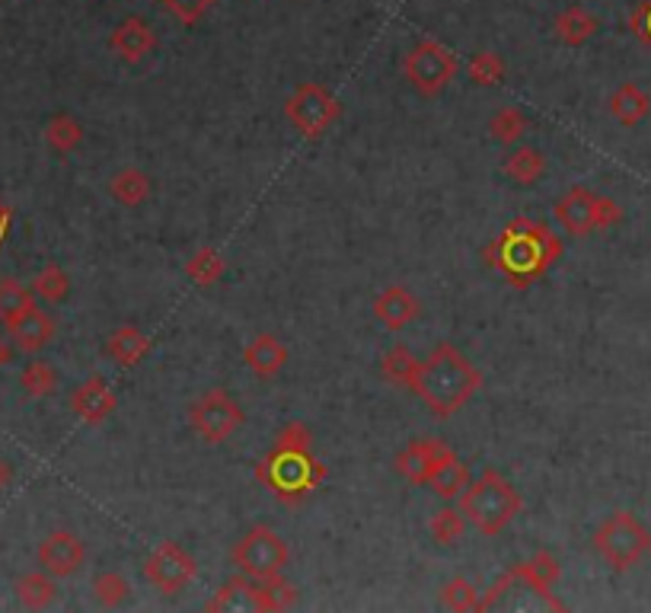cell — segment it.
Segmentation results:
<instances>
[{
    "mask_svg": "<svg viewBox=\"0 0 651 613\" xmlns=\"http://www.w3.org/2000/svg\"><path fill=\"white\" fill-rule=\"evenodd\" d=\"M205 611H256V581L246 578V575H236L231 581H224V585L214 591V598L205 604Z\"/></svg>",
    "mask_w": 651,
    "mask_h": 613,
    "instance_id": "cell-26",
    "label": "cell"
},
{
    "mask_svg": "<svg viewBox=\"0 0 651 613\" xmlns=\"http://www.w3.org/2000/svg\"><path fill=\"white\" fill-rule=\"evenodd\" d=\"M479 598H482L479 588L469 578H464V575L444 581V588L438 594V601H441L444 611H479Z\"/></svg>",
    "mask_w": 651,
    "mask_h": 613,
    "instance_id": "cell-38",
    "label": "cell"
},
{
    "mask_svg": "<svg viewBox=\"0 0 651 613\" xmlns=\"http://www.w3.org/2000/svg\"><path fill=\"white\" fill-rule=\"evenodd\" d=\"M231 563L239 575H246L253 581H266V578L281 575L287 568L291 550H287V540L281 537L275 527L256 524L233 543Z\"/></svg>",
    "mask_w": 651,
    "mask_h": 613,
    "instance_id": "cell-6",
    "label": "cell"
},
{
    "mask_svg": "<svg viewBox=\"0 0 651 613\" xmlns=\"http://www.w3.org/2000/svg\"><path fill=\"white\" fill-rule=\"evenodd\" d=\"M157 48V33L144 16H125L112 33H109V51L125 61V64H140L147 54H153Z\"/></svg>",
    "mask_w": 651,
    "mask_h": 613,
    "instance_id": "cell-17",
    "label": "cell"
},
{
    "mask_svg": "<svg viewBox=\"0 0 651 613\" xmlns=\"http://www.w3.org/2000/svg\"><path fill=\"white\" fill-rule=\"evenodd\" d=\"M39 566L54 578H71L87 563V543L74 530H51L36 550Z\"/></svg>",
    "mask_w": 651,
    "mask_h": 613,
    "instance_id": "cell-14",
    "label": "cell"
},
{
    "mask_svg": "<svg viewBox=\"0 0 651 613\" xmlns=\"http://www.w3.org/2000/svg\"><path fill=\"white\" fill-rule=\"evenodd\" d=\"M71 409H74V416L81 419L84 425H102L112 419V413L119 409V396H115V390L109 387V380L99 378H87L84 383H77L74 387V393H71Z\"/></svg>",
    "mask_w": 651,
    "mask_h": 613,
    "instance_id": "cell-15",
    "label": "cell"
},
{
    "mask_svg": "<svg viewBox=\"0 0 651 613\" xmlns=\"http://www.w3.org/2000/svg\"><path fill=\"white\" fill-rule=\"evenodd\" d=\"M94 594L96 601L102 604V608H122L128 598H132V581L122 575V572H115V568H109V572H99L94 578Z\"/></svg>",
    "mask_w": 651,
    "mask_h": 613,
    "instance_id": "cell-37",
    "label": "cell"
},
{
    "mask_svg": "<svg viewBox=\"0 0 651 613\" xmlns=\"http://www.w3.org/2000/svg\"><path fill=\"white\" fill-rule=\"evenodd\" d=\"M195 575H198V560L176 540L157 543L153 553L144 560V578L167 598L186 591L188 585L195 581Z\"/></svg>",
    "mask_w": 651,
    "mask_h": 613,
    "instance_id": "cell-11",
    "label": "cell"
},
{
    "mask_svg": "<svg viewBox=\"0 0 651 613\" xmlns=\"http://www.w3.org/2000/svg\"><path fill=\"white\" fill-rule=\"evenodd\" d=\"M460 71V61L451 48L438 39H421L416 46L409 48V54L403 58V74L406 81L416 87V94H421L425 99H434L441 96L451 81L457 77Z\"/></svg>",
    "mask_w": 651,
    "mask_h": 613,
    "instance_id": "cell-9",
    "label": "cell"
},
{
    "mask_svg": "<svg viewBox=\"0 0 651 613\" xmlns=\"http://www.w3.org/2000/svg\"><path fill=\"white\" fill-rule=\"evenodd\" d=\"M553 29H556L558 42L568 48H581L588 46L594 36H598V29H601V20L588 10V7H581V3H572V7H565L562 13L556 16V23H553Z\"/></svg>",
    "mask_w": 651,
    "mask_h": 613,
    "instance_id": "cell-22",
    "label": "cell"
},
{
    "mask_svg": "<svg viewBox=\"0 0 651 613\" xmlns=\"http://www.w3.org/2000/svg\"><path fill=\"white\" fill-rule=\"evenodd\" d=\"M294 604H297V588L284 575H272L266 581H256V611L259 613L291 611Z\"/></svg>",
    "mask_w": 651,
    "mask_h": 613,
    "instance_id": "cell-30",
    "label": "cell"
},
{
    "mask_svg": "<svg viewBox=\"0 0 651 613\" xmlns=\"http://www.w3.org/2000/svg\"><path fill=\"white\" fill-rule=\"evenodd\" d=\"M591 547L613 572H629L651 553V530L632 512H613L594 527Z\"/></svg>",
    "mask_w": 651,
    "mask_h": 613,
    "instance_id": "cell-5",
    "label": "cell"
},
{
    "mask_svg": "<svg viewBox=\"0 0 651 613\" xmlns=\"http://www.w3.org/2000/svg\"><path fill=\"white\" fill-rule=\"evenodd\" d=\"M10 221H13V208L0 198V234H7L10 231Z\"/></svg>",
    "mask_w": 651,
    "mask_h": 613,
    "instance_id": "cell-42",
    "label": "cell"
},
{
    "mask_svg": "<svg viewBox=\"0 0 651 613\" xmlns=\"http://www.w3.org/2000/svg\"><path fill=\"white\" fill-rule=\"evenodd\" d=\"M7 332H10V339H13V345H16L20 352H26V355H36V352H42L48 342L54 339L58 323H54V317H51V314L39 310V307H33L26 317H20L16 323H10V327H7Z\"/></svg>",
    "mask_w": 651,
    "mask_h": 613,
    "instance_id": "cell-20",
    "label": "cell"
},
{
    "mask_svg": "<svg viewBox=\"0 0 651 613\" xmlns=\"http://www.w3.org/2000/svg\"><path fill=\"white\" fill-rule=\"evenodd\" d=\"M416 368H419V358L413 355L409 345H393L380 355V378L393 387H413V378H416Z\"/></svg>",
    "mask_w": 651,
    "mask_h": 613,
    "instance_id": "cell-29",
    "label": "cell"
},
{
    "mask_svg": "<svg viewBox=\"0 0 651 613\" xmlns=\"http://www.w3.org/2000/svg\"><path fill=\"white\" fill-rule=\"evenodd\" d=\"M33 307H39L33 287L20 284L16 279H3L0 282V323H3V330L10 323H16L20 317H26Z\"/></svg>",
    "mask_w": 651,
    "mask_h": 613,
    "instance_id": "cell-32",
    "label": "cell"
},
{
    "mask_svg": "<svg viewBox=\"0 0 651 613\" xmlns=\"http://www.w3.org/2000/svg\"><path fill=\"white\" fill-rule=\"evenodd\" d=\"M157 3L163 7L167 16H173L180 26L192 29V26H198V23L214 10L218 0H157Z\"/></svg>",
    "mask_w": 651,
    "mask_h": 613,
    "instance_id": "cell-40",
    "label": "cell"
},
{
    "mask_svg": "<svg viewBox=\"0 0 651 613\" xmlns=\"http://www.w3.org/2000/svg\"><path fill=\"white\" fill-rule=\"evenodd\" d=\"M188 425L205 444H224L246 425V413L224 387H208L188 406Z\"/></svg>",
    "mask_w": 651,
    "mask_h": 613,
    "instance_id": "cell-10",
    "label": "cell"
},
{
    "mask_svg": "<svg viewBox=\"0 0 651 613\" xmlns=\"http://www.w3.org/2000/svg\"><path fill=\"white\" fill-rule=\"evenodd\" d=\"M629 29L632 36L651 51V0H639L629 13Z\"/></svg>",
    "mask_w": 651,
    "mask_h": 613,
    "instance_id": "cell-41",
    "label": "cell"
},
{
    "mask_svg": "<svg viewBox=\"0 0 651 613\" xmlns=\"http://www.w3.org/2000/svg\"><path fill=\"white\" fill-rule=\"evenodd\" d=\"M454 448L441 438H413L400 454H396V473L409 482V486H428L434 470L444 464V457Z\"/></svg>",
    "mask_w": 651,
    "mask_h": 613,
    "instance_id": "cell-12",
    "label": "cell"
},
{
    "mask_svg": "<svg viewBox=\"0 0 651 613\" xmlns=\"http://www.w3.org/2000/svg\"><path fill=\"white\" fill-rule=\"evenodd\" d=\"M228 275V259L218 246H198L186 259V279L198 287H211Z\"/></svg>",
    "mask_w": 651,
    "mask_h": 613,
    "instance_id": "cell-25",
    "label": "cell"
},
{
    "mask_svg": "<svg viewBox=\"0 0 651 613\" xmlns=\"http://www.w3.org/2000/svg\"><path fill=\"white\" fill-rule=\"evenodd\" d=\"M373 317L390 332H403L421 317V301L406 284H386L373 297Z\"/></svg>",
    "mask_w": 651,
    "mask_h": 613,
    "instance_id": "cell-16",
    "label": "cell"
},
{
    "mask_svg": "<svg viewBox=\"0 0 651 613\" xmlns=\"http://www.w3.org/2000/svg\"><path fill=\"white\" fill-rule=\"evenodd\" d=\"M469 467H466L464 461L457 457V451H451L447 457H444V464L434 470L431 476V492L441 499V502H454V499H460L464 495V489L469 486Z\"/></svg>",
    "mask_w": 651,
    "mask_h": 613,
    "instance_id": "cell-27",
    "label": "cell"
},
{
    "mask_svg": "<svg viewBox=\"0 0 651 613\" xmlns=\"http://www.w3.org/2000/svg\"><path fill=\"white\" fill-rule=\"evenodd\" d=\"M10 479H13V467H10V464H7V461L0 457V492H3L7 486H10Z\"/></svg>",
    "mask_w": 651,
    "mask_h": 613,
    "instance_id": "cell-43",
    "label": "cell"
},
{
    "mask_svg": "<svg viewBox=\"0 0 651 613\" xmlns=\"http://www.w3.org/2000/svg\"><path fill=\"white\" fill-rule=\"evenodd\" d=\"M147 355H150V339L135 323L115 327L106 339V358L119 368H138Z\"/></svg>",
    "mask_w": 651,
    "mask_h": 613,
    "instance_id": "cell-19",
    "label": "cell"
},
{
    "mask_svg": "<svg viewBox=\"0 0 651 613\" xmlns=\"http://www.w3.org/2000/svg\"><path fill=\"white\" fill-rule=\"evenodd\" d=\"M58 371L48 365V361H29L26 368H23V375H20V387L26 390V396H33V400H46L51 396L54 390H58Z\"/></svg>",
    "mask_w": 651,
    "mask_h": 613,
    "instance_id": "cell-39",
    "label": "cell"
},
{
    "mask_svg": "<svg viewBox=\"0 0 651 613\" xmlns=\"http://www.w3.org/2000/svg\"><path fill=\"white\" fill-rule=\"evenodd\" d=\"M482 259L489 269H495L512 284L514 291H524L540 282L562 259V240L550 224L537 218H514L512 224L482 249Z\"/></svg>",
    "mask_w": 651,
    "mask_h": 613,
    "instance_id": "cell-2",
    "label": "cell"
},
{
    "mask_svg": "<svg viewBox=\"0 0 651 613\" xmlns=\"http://www.w3.org/2000/svg\"><path fill=\"white\" fill-rule=\"evenodd\" d=\"M460 512L482 537H499L524 512V495L512 479H505L495 467L482 470L460 495Z\"/></svg>",
    "mask_w": 651,
    "mask_h": 613,
    "instance_id": "cell-4",
    "label": "cell"
},
{
    "mask_svg": "<svg viewBox=\"0 0 651 613\" xmlns=\"http://www.w3.org/2000/svg\"><path fill=\"white\" fill-rule=\"evenodd\" d=\"M46 144L54 154L64 157V154H71V150H77V147L84 144V125H81L74 115L58 112L46 125Z\"/></svg>",
    "mask_w": 651,
    "mask_h": 613,
    "instance_id": "cell-34",
    "label": "cell"
},
{
    "mask_svg": "<svg viewBox=\"0 0 651 613\" xmlns=\"http://www.w3.org/2000/svg\"><path fill=\"white\" fill-rule=\"evenodd\" d=\"M556 221L568 234L591 236L616 228L623 221V208L610 195H598L588 186H572L556 201Z\"/></svg>",
    "mask_w": 651,
    "mask_h": 613,
    "instance_id": "cell-7",
    "label": "cell"
},
{
    "mask_svg": "<svg viewBox=\"0 0 651 613\" xmlns=\"http://www.w3.org/2000/svg\"><path fill=\"white\" fill-rule=\"evenodd\" d=\"M150 192H153V183H150V176L144 170H138V167H125V170H119L109 180V195L119 205H125V208H140L150 198Z\"/></svg>",
    "mask_w": 651,
    "mask_h": 613,
    "instance_id": "cell-28",
    "label": "cell"
},
{
    "mask_svg": "<svg viewBox=\"0 0 651 613\" xmlns=\"http://www.w3.org/2000/svg\"><path fill=\"white\" fill-rule=\"evenodd\" d=\"M508 74V64L495 51H476L466 64V77L476 87H499Z\"/></svg>",
    "mask_w": 651,
    "mask_h": 613,
    "instance_id": "cell-36",
    "label": "cell"
},
{
    "mask_svg": "<svg viewBox=\"0 0 651 613\" xmlns=\"http://www.w3.org/2000/svg\"><path fill=\"white\" fill-rule=\"evenodd\" d=\"M33 294L39 301H46V304H61L71 294V275L58 262H48V266H42L36 272V279H33Z\"/></svg>",
    "mask_w": 651,
    "mask_h": 613,
    "instance_id": "cell-35",
    "label": "cell"
},
{
    "mask_svg": "<svg viewBox=\"0 0 651 613\" xmlns=\"http://www.w3.org/2000/svg\"><path fill=\"white\" fill-rule=\"evenodd\" d=\"M606 109H610V115H613L623 128H636V125H642L651 115V96L646 94L636 81H626V84H619V87L610 94Z\"/></svg>",
    "mask_w": 651,
    "mask_h": 613,
    "instance_id": "cell-21",
    "label": "cell"
},
{
    "mask_svg": "<svg viewBox=\"0 0 651 613\" xmlns=\"http://www.w3.org/2000/svg\"><path fill=\"white\" fill-rule=\"evenodd\" d=\"M502 170H505V176L514 180L517 186H533L546 173V157H543L540 147L514 144L512 154H505V160H502Z\"/></svg>",
    "mask_w": 651,
    "mask_h": 613,
    "instance_id": "cell-23",
    "label": "cell"
},
{
    "mask_svg": "<svg viewBox=\"0 0 651 613\" xmlns=\"http://www.w3.org/2000/svg\"><path fill=\"white\" fill-rule=\"evenodd\" d=\"M16 601L26 608V611H46L54 604L58 598V585H54V575H48L46 568H36V572H26L16 578Z\"/></svg>",
    "mask_w": 651,
    "mask_h": 613,
    "instance_id": "cell-24",
    "label": "cell"
},
{
    "mask_svg": "<svg viewBox=\"0 0 651 613\" xmlns=\"http://www.w3.org/2000/svg\"><path fill=\"white\" fill-rule=\"evenodd\" d=\"M482 371L466 358L454 342H438L428 358H419L413 393L428 406L434 419H451L479 393Z\"/></svg>",
    "mask_w": 651,
    "mask_h": 613,
    "instance_id": "cell-3",
    "label": "cell"
},
{
    "mask_svg": "<svg viewBox=\"0 0 651 613\" xmlns=\"http://www.w3.org/2000/svg\"><path fill=\"white\" fill-rule=\"evenodd\" d=\"M284 119L300 138L317 142L342 119V102L323 84L304 81L294 94L284 99Z\"/></svg>",
    "mask_w": 651,
    "mask_h": 613,
    "instance_id": "cell-8",
    "label": "cell"
},
{
    "mask_svg": "<svg viewBox=\"0 0 651 613\" xmlns=\"http://www.w3.org/2000/svg\"><path fill=\"white\" fill-rule=\"evenodd\" d=\"M466 527H469L466 515L460 508H454L451 502L428 518V534L434 537L438 547H457L466 537Z\"/></svg>",
    "mask_w": 651,
    "mask_h": 613,
    "instance_id": "cell-33",
    "label": "cell"
},
{
    "mask_svg": "<svg viewBox=\"0 0 651 613\" xmlns=\"http://www.w3.org/2000/svg\"><path fill=\"white\" fill-rule=\"evenodd\" d=\"M527 132H530V119H527L524 109H517V106H502V109H495L492 119H489V135H492V142H499L502 147L520 144V138H524Z\"/></svg>",
    "mask_w": 651,
    "mask_h": 613,
    "instance_id": "cell-31",
    "label": "cell"
},
{
    "mask_svg": "<svg viewBox=\"0 0 651 613\" xmlns=\"http://www.w3.org/2000/svg\"><path fill=\"white\" fill-rule=\"evenodd\" d=\"M287 358H291L287 345L281 342L279 335H272V332H259V335H253L243 345V361H246V368L259 380L279 378L281 371H284V365H287Z\"/></svg>",
    "mask_w": 651,
    "mask_h": 613,
    "instance_id": "cell-18",
    "label": "cell"
},
{
    "mask_svg": "<svg viewBox=\"0 0 651 613\" xmlns=\"http://www.w3.org/2000/svg\"><path fill=\"white\" fill-rule=\"evenodd\" d=\"M326 476V464L314 454V431L297 419L281 428L266 457L256 464V479L284 505L307 502L323 486Z\"/></svg>",
    "mask_w": 651,
    "mask_h": 613,
    "instance_id": "cell-1",
    "label": "cell"
},
{
    "mask_svg": "<svg viewBox=\"0 0 651 613\" xmlns=\"http://www.w3.org/2000/svg\"><path fill=\"white\" fill-rule=\"evenodd\" d=\"M512 568L520 588L533 591V594H537L550 611H565V601H558L556 594H553V588L558 585V578H562V566H558L556 553H550V550H537L530 560L514 563Z\"/></svg>",
    "mask_w": 651,
    "mask_h": 613,
    "instance_id": "cell-13",
    "label": "cell"
},
{
    "mask_svg": "<svg viewBox=\"0 0 651 613\" xmlns=\"http://www.w3.org/2000/svg\"><path fill=\"white\" fill-rule=\"evenodd\" d=\"M3 361H10V348H7L3 339H0V365H3Z\"/></svg>",
    "mask_w": 651,
    "mask_h": 613,
    "instance_id": "cell-44",
    "label": "cell"
}]
</instances>
